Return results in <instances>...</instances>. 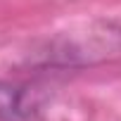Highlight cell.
<instances>
[{
	"instance_id": "obj_1",
	"label": "cell",
	"mask_w": 121,
	"mask_h": 121,
	"mask_svg": "<svg viewBox=\"0 0 121 121\" xmlns=\"http://www.w3.org/2000/svg\"><path fill=\"white\" fill-rule=\"evenodd\" d=\"M40 109V93L36 88L0 83V121H22Z\"/></svg>"
}]
</instances>
